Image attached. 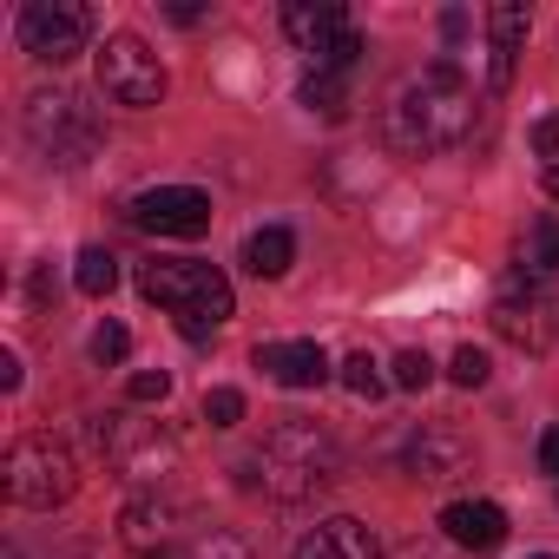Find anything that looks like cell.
I'll use <instances>...</instances> for the list:
<instances>
[{
  "mask_svg": "<svg viewBox=\"0 0 559 559\" xmlns=\"http://www.w3.org/2000/svg\"><path fill=\"white\" fill-rule=\"evenodd\" d=\"M389 132L402 152H448L474 132V86L461 80L454 60L421 67V80H408L389 106Z\"/></svg>",
  "mask_w": 559,
  "mask_h": 559,
  "instance_id": "obj_1",
  "label": "cell"
},
{
  "mask_svg": "<svg viewBox=\"0 0 559 559\" xmlns=\"http://www.w3.org/2000/svg\"><path fill=\"white\" fill-rule=\"evenodd\" d=\"M250 467H257L263 493H276V500H310L317 487H330L343 474V448H336V435L323 421L290 415V421H276L263 435V448H257Z\"/></svg>",
  "mask_w": 559,
  "mask_h": 559,
  "instance_id": "obj_2",
  "label": "cell"
},
{
  "mask_svg": "<svg viewBox=\"0 0 559 559\" xmlns=\"http://www.w3.org/2000/svg\"><path fill=\"white\" fill-rule=\"evenodd\" d=\"M139 290H145L158 310H171L191 343H204V330H217V323L230 317V276H224L217 263H191V257H178V263H145V270H139Z\"/></svg>",
  "mask_w": 559,
  "mask_h": 559,
  "instance_id": "obj_3",
  "label": "cell"
},
{
  "mask_svg": "<svg viewBox=\"0 0 559 559\" xmlns=\"http://www.w3.org/2000/svg\"><path fill=\"white\" fill-rule=\"evenodd\" d=\"M27 139L53 165H86L106 145V126H99V112L80 93H34L27 99Z\"/></svg>",
  "mask_w": 559,
  "mask_h": 559,
  "instance_id": "obj_4",
  "label": "cell"
},
{
  "mask_svg": "<svg viewBox=\"0 0 559 559\" xmlns=\"http://www.w3.org/2000/svg\"><path fill=\"white\" fill-rule=\"evenodd\" d=\"M487 323H493L500 343H513V349H526V356H546V349L559 343V290L539 284V276H513V284L493 297Z\"/></svg>",
  "mask_w": 559,
  "mask_h": 559,
  "instance_id": "obj_5",
  "label": "cell"
},
{
  "mask_svg": "<svg viewBox=\"0 0 559 559\" xmlns=\"http://www.w3.org/2000/svg\"><path fill=\"white\" fill-rule=\"evenodd\" d=\"M0 480H8V500L14 507H60L73 493V454L53 448L47 435H27L8 448V461H0Z\"/></svg>",
  "mask_w": 559,
  "mask_h": 559,
  "instance_id": "obj_6",
  "label": "cell"
},
{
  "mask_svg": "<svg viewBox=\"0 0 559 559\" xmlns=\"http://www.w3.org/2000/svg\"><path fill=\"white\" fill-rule=\"evenodd\" d=\"M99 86L119 99V106H158L165 99V67H158V53L139 40V34H112L106 47H99Z\"/></svg>",
  "mask_w": 559,
  "mask_h": 559,
  "instance_id": "obj_7",
  "label": "cell"
},
{
  "mask_svg": "<svg viewBox=\"0 0 559 559\" xmlns=\"http://www.w3.org/2000/svg\"><path fill=\"white\" fill-rule=\"evenodd\" d=\"M86 34H93V14L80 0H27L21 8V47L47 67H67L73 53H86Z\"/></svg>",
  "mask_w": 559,
  "mask_h": 559,
  "instance_id": "obj_8",
  "label": "cell"
},
{
  "mask_svg": "<svg viewBox=\"0 0 559 559\" xmlns=\"http://www.w3.org/2000/svg\"><path fill=\"white\" fill-rule=\"evenodd\" d=\"M93 441H99V454H106L126 480H165L171 461H178V441H171L158 421H99Z\"/></svg>",
  "mask_w": 559,
  "mask_h": 559,
  "instance_id": "obj_9",
  "label": "cell"
},
{
  "mask_svg": "<svg viewBox=\"0 0 559 559\" xmlns=\"http://www.w3.org/2000/svg\"><path fill=\"white\" fill-rule=\"evenodd\" d=\"M126 217L152 237H204L211 230V198L198 185H152L126 204Z\"/></svg>",
  "mask_w": 559,
  "mask_h": 559,
  "instance_id": "obj_10",
  "label": "cell"
},
{
  "mask_svg": "<svg viewBox=\"0 0 559 559\" xmlns=\"http://www.w3.org/2000/svg\"><path fill=\"white\" fill-rule=\"evenodd\" d=\"M119 539H126L139 559L185 552V507H178L171 493H139V500L119 513Z\"/></svg>",
  "mask_w": 559,
  "mask_h": 559,
  "instance_id": "obj_11",
  "label": "cell"
},
{
  "mask_svg": "<svg viewBox=\"0 0 559 559\" xmlns=\"http://www.w3.org/2000/svg\"><path fill=\"white\" fill-rule=\"evenodd\" d=\"M408 474H415V480H428V487L461 480V474H474V448H467L454 428H421V435H415V448H408Z\"/></svg>",
  "mask_w": 559,
  "mask_h": 559,
  "instance_id": "obj_12",
  "label": "cell"
},
{
  "mask_svg": "<svg viewBox=\"0 0 559 559\" xmlns=\"http://www.w3.org/2000/svg\"><path fill=\"white\" fill-rule=\"evenodd\" d=\"M257 369L270 382H284V389H323L330 382L323 343H257Z\"/></svg>",
  "mask_w": 559,
  "mask_h": 559,
  "instance_id": "obj_13",
  "label": "cell"
},
{
  "mask_svg": "<svg viewBox=\"0 0 559 559\" xmlns=\"http://www.w3.org/2000/svg\"><path fill=\"white\" fill-rule=\"evenodd\" d=\"M297 559H382V546H376V533L362 520L336 513V520H323V526H310L297 539Z\"/></svg>",
  "mask_w": 559,
  "mask_h": 559,
  "instance_id": "obj_14",
  "label": "cell"
},
{
  "mask_svg": "<svg viewBox=\"0 0 559 559\" xmlns=\"http://www.w3.org/2000/svg\"><path fill=\"white\" fill-rule=\"evenodd\" d=\"M441 526H448V539L467 546V552H493V546L507 539V513H500L493 500H448V507H441Z\"/></svg>",
  "mask_w": 559,
  "mask_h": 559,
  "instance_id": "obj_15",
  "label": "cell"
},
{
  "mask_svg": "<svg viewBox=\"0 0 559 559\" xmlns=\"http://www.w3.org/2000/svg\"><path fill=\"white\" fill-rule=\"evenodd\" d=\"M284 34H290L310 60H323V53H330V40H336V34H349V21H343L336 0H290V8H284Z\"/></svg>",
  "mask_w": 559,
  "mask_h": 559,
  "instance_id": "obj_16",
  "label": "cell"
},
{
  "mask_svg": "<svg viewBox=\"0 0 559 559\" xmlns=\"http://www.w3.org/2000/svg\"><path fill=\"white\" fill-rule=\"evenodd\" d=\"M290 263H297V237H290L284 224H263V230L243 237V270L263 276V284H270V276H284Z\"/></svg>",
  "mask_w": 559,
  "mask_h": 559,
  "instance_id": "obj_17",
  "label": "cell"
},
{
  "mask_svg": "<svg viewBox=\"0 0 559 559\" xmlns=\"http://www.w3.org/2000/svg\"><path fill=\"white\" fill-rule=\"evenodd\" d=\"M520 270L526 276H552L559 270V217H533L520 237Z\"/></svg>",
  "mask_w": 559,
  "mask_h": 559,
  "instance_id": "obj_18",
  "label": "cell"
},
{
  "mask_svg": "<svg viewBox=\"0 0 559 559\" xmlns=\"http://www.w3.org/2000/svg\"><path fill=\"white\" fill-rule=\"evenodd\" d=\"M112 284H119V257L99 250V243H86V250L73 257V290H80V297H112Z\"/></svg>",
  "mask_w": 559,
  "mask_h": 559,
  "instance_id": "obj_19",
  "label": "cell"
},
{
  "mask_svg": "<svg viewBox=\"0 0 559 559\" xmlns=\"http://www.w3.org/2000/svg\"><path fill=\"white\" fill-rule=\"evenodd\" d=\"M526 8L520 0H500V8H487V47H500V53H520V40H526Z\"/></svg>",
  "mask_w": 559,
  "mask_h": 559,
  "instance_id": "obj_20",
  "label": "cell"
},
{
  "mask_svg": "<svg viewBox=\"0 0 559 559\" xmlns=\"http://www.w3.org/2000/svg\"><path fill=\"white\" fill-rule=\"evenodd\" d=\"M178 559H250V546H243L237 533H217V526H211V533H191Z\"/></svg>",
  "mask_w": 559,
  "mask_h": 559,
  "instance_id": "obj_21",
  "label": "cell"
},
{
  "mask_svg": "<svg viewBox=\"0 0 559 559\" xmlns=\"http://www.w3.org/2000/svg\"><path fill=\"white\" fill-rule=\"evenodd\" d=\"M297 99H304L310 112H330V119H336V112H343V73H310V80L297 86Z\"/></svg>",
  "mask_w": 559,
  "mask_h": 559,
  "instance_id": "obj_22",
  "label": "cell"
},
{
  "mask_svg": "<svg viewBox=\"0 0 559 559\" xmlns=\"http://www.w3.org/2000/svg\"><path fill=\"white\" fill-rule=\"evenodd\" d=\"M343 389L362 395V402H376V395H382V362H376L369 349H356V356L343 362Z\"/></svg>",
  "mask_w": 559,
  "mask_h": 559,
  "instance_id": "obj_23",
  "label": "cell"
},
{
  "mask_svg": "<svg viewBox=\"0 0 559 559\" xmlns=\"http://www.w3.org/2000/svg\"><path fill=\"white\" fill-rule=\"evenodd\" d=\"M389 369H395V389H408V395H421V389L435 382V362H428V349H402Z\"/></svg>",
  "mask_w": 559,
  "mask_h": 559,
  "instance_id": "obj_24",
  "label": "cell"
},
{
  "mask_svg": "<svg viewBox=\"0 0 559 559\" xmlns=\"http://www.w3.org/2000/svg\"><path fill=\"white\" fill-rule=\"evenodd\" d=\"M356 60H362V34L349 27V34H336V40H330V53L317 60V73H349Z\"/></svg>",
  "mask_w": 559,
  "mask_h": 559,
  "instance_id": "obj_25",
  "label": "cell"
},
{
  "mask_svg": "<svg viewBox=\"0 0 559 559\" xmlns=\"http://www.w3.org/2000/svg\"><path fill=\"white\" fill-rule=\"evenodd\" d=\"M126 356H132L126 323H99V330H93V362H126Z\"/></svg>",
  "mask_w": 559,
  "mask_h": 559,
  "instance_id": "obj_26",
  "label": "cell"
},
{
  "mask_svg": "<svg viewBox=\"0 0 559 559\" xmlns=\"http://www.w3.org/2000/svg\"><path fill=\"white\" fill-rule=\"evenodd\" d=\"M448 382H454V389H480V382H487V356H480L474 343H467V349H454V362H448Z\"/></svg>",
  "mask_w": 559,
  "mask_h": 559,
  "instance_id": "obj_27",
  "label": "cell"
},
{
  "mask_svg": "<svg viewBox=\"0 0 559 559\" xmlns=\"http://www.w3.org/2000/svg\"><path fill=\"white\" fill-rule=\"evenodd\" d=\"M204 421H211V428H237V421H243V395H237V389H211V395H204Z\"/></svg>",
  "mask_w": 559,
  "mask_h": 559,
  "instance_id": "obj_28",
  "label": "cell"
},
{
  "mask_svg": "<svg viewBox=\"0 0 559 559\" xmlns=\"http://www.w3.org/2000/svg\"><path fill=\"white\" fill-rule=\"evenodd\" d=\"M126 395H132V402H165V395H171V376H165V369H139V376L126 382Z\"/></svg>",
  "mask_w": 559,
  "mask_h": 559,
  "instance_id": "obj_29",
  "label": "cell"
},
{
  "mask_svg": "<svg viewBox=\"0 0 559 559\" xmlns=\"http://www.w3.org/2000/svg\"><path fill=\"white\" fill-rule=\"evenodd\" d=\"M533 152H539V158H559V112L533 119Z\"/></svg>",
  "mask_w": 559,
  "mask_h": 559,
  "instance_id": "obj_30",
  "label": "cell"
},
{
  "mask_svg": "<svg viewBox=\"0 0 559 559\" xmlns=\"http://www.w3.org/2000/svg\"><path fill=\"white\" fill-rule=\"evenodd\" d=\"M0 389H8V395L21 389V356L14 349H0Z\"/></svg>",
  "mask_w": 559,
  "mask_h": 559,
  "instance_id": "obj_31",
  "label": "cell"
},
{
  "mask_svg": "<svg viewBox=\"0 0 559 559\" xmlns=\"http://www.w3.org/2000/svg\"><path fill=\"white\" fill-rule=\"evenodd\" d=\"M539 467L559 480V428H546V441H539Z\"/></svg>",
  "mask_w": 559,
  "mask_h": 559,
  "instance_id": "obj_32",
  "label": "cell"
},
{
  "mask_svg": "<svg viewBox=\"0 0 559 559\" xmlns=\"http://www.w3.org/2000/svg\"><path fill=\"white\" fill-rule=\"evenodd\" d=\"M171 21H178V27H198V21H204V8H191V0H171Z\"/></svg>",
  "mask_w": 559,
  "mask_h": 559,
  "instance_id": "obj_33",
  "label": "cell"
},
{
  "mask_svg": "<svg viewBox=\"0 0 559 559\" xmlns=\"http://www.w3.org/2000/svg\"><path fill=\"white\" fill-rule=\"evenodd\" d=\"M441 34H448V40H461V34H467V14H461V8H448V14H441Z\"/></svg>",
  "mask_w": 559,
  "mask_h": 559,
  "instance_id": "obj_34",
  "label": "cell"
},
{
  "mask_svg": "<svg viewBox=\"0 0 559 559\" xmlns=\"http://www.w3.org/2000/svg\"><path fill=\"white\" fill-rule=\"evenodd\" d=\"M546 198H559V165H546Z\"/></svg>",
  "mask_w": 559,
  "mask_h": 559,
  "instance_id": "obj_35",
  "label": "cell"
},
{
  "mask_svg": "<svg viewBox=\"0 0 559 559\" xmlns=\"http://www.w3.org/2000/svg\"><path fill=\"white\" fill-rule=\"evenodd\" d=\"M533 559H552V552H533Z\"/></svg>",
  "mask_w": 559,
  "mask_h": 559,
  "instance_id": "obj_36",
  "label": "cell"
},
{
  "mask_svg": "<svg viewBox=\"0 0 559 559\" xmlns=\"http://www.w3.org/2000/svg\"><path fill=\"white\" fill-rule=\"evenodd\" d=\"M8 559H21V552H8Z\"/></svg>",
  "mask_w": 559,
  "mask_h": 559,
  "instance_id": "obj_37",
  "label": "cell"
},
{
  "mask_svg": "<svg viewBox=\"0 0 559 559\" xmlns=\"http://www.w3.org/2000/svg\"><path fill=\"white\" fill-rule=\"evenodd\" d=\"M408 559H421V552H408Z\"/></svg>",
  "mask_w": 559,
  "mask_h": 559,
  "instance_id": "obj_38",
  "label": "cell"
}]
</instances>
